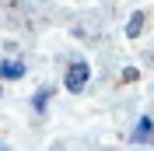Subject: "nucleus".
<instances>
[{"label":"nucleus","mask_w":154,"mask_h":151,"mask_svg":"<svg viewBox=\"0 0 154 151\" xmlns=\"http://www.w3.org/2000/svg\"><path fill=\"white\" fill-rule=\"evenodd\" d=\"M140 32H144V14H133L126 25V35H140Z\"/></svg>","instance_id":"20e7f679"},{"label":"nucleus","mask_w":154,"mask_h":151,"mask_svg":"<svg viewBox=\"0 0 154 151\" xmlns=\"http://www.w3.org/2000/svg\"><path fill=\"white\" fill-rule=\"evenodd\" d=\"M151 133H154L151 116H140V123H137V130H133V141H137V144H147V141H151Z\"/></svg>","instance_id":"f03ea898"},{"label":"nucleus","mask_w":154,"mask_h":151,"mask_svg":"<svg viewBox=\"0 0 154 151\" xmlns=\"http://www.w3.org/2000/svg\"><path fill=\"white\" fill-rule=\"evenodd\" d=\"M46 102H49V88H38V92H35V98H32V105L42 113V109H46Z\"/></svg>","instance_id":"39448f33"},{"label":"nucleus","mask_w":154,"mask_h":151,"mask_svg":"<svg viewBox=\"0 0 154 151\" xmlns=\"http://www.w3.org/2000/svg\"><path fill=\"white\" fill-rule=\"evenodd\" d=\"M0 77H25V63H18V60H4L0 63Z\"/></svg>","instance_id":"7ed1b4c3"},{"label":"nucleus","mask_w":154,"mask_h":151,"mask_svg":"<svg viewBox=\"0 0 154 151\" xmlns=\"http://www.w3.org/2000/svg\"><path fill=\"white\" fill-rule=\"evenodd\" d=\"M88 77H91V67L81 60V63H70V67H67V77H63V85H67L70 92H81V88L88 85Z\"/></svg>","instance_id":"f257e3e1"}]
</instances>
